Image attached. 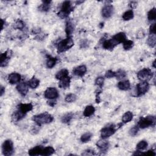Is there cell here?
Returning a JSON list of instances; mask_svg holds the SVG:
<instances>
[{
	"label": "cell",
	"instance_id": "10",
	"mask_svg": "<svg viewBox=\"0 0 156 156\" xmlns=\"http://www.w3.org/2000/svg\"><path fill=\"white\" fill-rule=\"evenodd\" d=\"M44 96L48 99H56L59 97V92L55 87H49L44 91Z\"/></svg>",
	"mask_w": 156,
	"mask_h": 156
},
{
	"label": "cell",
	"instance_id": "3",
	"mask_svg": "<svg viewBox=\"0 0 156 156\" xmlns=\"http://www.w3.org/2000/svg\"><path fill=\"white\" fill-rule=\"evenodd\" d=\"M155 121L154 116L142 117L138 122L137 126L140 129H145L149 126H154L155 124Z\"/></svg>",
	"mask_w": 156,
	"mask_h": 156
},
{
	"label": "cell",
	"instance_id": "38",
	"mask_svg": "<svg viewBox=\"0 0 156 156\" xmlns=\"http://www.w3.org/2000/svg\"><path fill=\"white\" fill-rule=\"evenodd\" d=\"M123 43V48L125 49V50H129L131 49H132L133 47V42L132 40H126Z\"/></svg>",
	"mask_w": 156,
	"mask_h": 156
},
{
	"label": "cell",
	"instance_id": "27",
	"mask_svg": "<svg viewBox=\"0 0 156 156\" xmlns=\"http://www.w3.org/2000/svg\"><path fill=\"white\" fill-rule=\"evenodd\" d=\"M39 83H40V81L35 77H33L28 82H27L28 86L32 89L36 88L39 86Z\"/></svg>",
	"mask_w": 156,
	"mask_h": 156
},
{
	"label": "cell",
	"instance_id": "34",
	"mask_svg": "<svg viewBox=\"0 0 156 156\" xmlns=\"http://www.w3.org/2000/svg\"><path fill=\"white\" fill-rule=\"evenodd\" d=\"M14 27L15 29H17L19 30H23L25 27V24L21 20H17L14 25Z\"/></svg>",
	"mask_w": 156,
	"mask_h": 156
},
{
	"label": "cell",
	"instance_id": "43",
	"mask_svg": "<svg viewBox=\"0 0 156 156\" xmlns=\"http://www.w3.org/2000/svg\"><path fill=\"white\" fill-rule=\"evenodd\" d=\"M95 154H96L95 151L92 149H87L82 154V155H93Z\"/></svg>",
	"mask_w": 156,
	"mask_h": 156
},
{
	"label": "cell",
	"instance_id": "16",
	"mask_svg": "<svg viewBox=\"0 0 156 156\" xmlns=\"http://www.w3.org/2000/svg\"><path fill=\"white\" fill-rule=\"evenodd\" d=\"M96 146L100 150V151L102 153L106 152L109 147V142L105 140L104 139L100 140L96 143Z\"/></svg>",
	"mask_w": 156,
	"mask_h": 156
},
{
	"label": "cell",
	"instance_id": "49",
	"mask_svg": "<svg viewBox=\"0 0 156 156\" xmlns=\"http://www.w3.org/2000/svg\"><path fill=\"white\" fill-rule=\"evenodd\" d=\"M143 154L148 155H155V153L153 150H149V151H147L146 153H143Z\"/></svg>",
	"mask_w": 156,
	"mask_h": 156
},
{
	"label": "cell",
	"instance_id": "51",
	"mask_svg": "<svg viewBox=\"0 0 156 156\" xmlns=\"http://www.w3.org/2000/svg\"><path fill=\"white\" fill-rule=\"evenodd\" d=\"M5 93V88L1 86V88H0V95L2 96L3 95V94Z\"/></svg>",
	"mask_w": 156,
	"mask_h": 156
},
{
	"label": "cell",
	"instance_id": "8",
	"mask_svg": "<svg viewBox=\"0 0 156 156\" xmlns=\"http://www.w3.org/2000/svg\"><path fill=\"white\" fill-rule=\"evenodd\" d=\"M149 88V85L146 81H142L137 85V96H140L145 94L148 92Z\"/></svg>",
	"mask_w": 156,
	"mask_h": 156
},
{
	"label": "cell",
	"instance_id": "17",
	"mask_svg": "<svg viewBox=\"0 0 156 156\" xmlns=\"http://www.w3.org/2000/svg\"><path fill=\"white\" fill-rule=\"evenodd\" d=\"M21 79V75L18 73H12L8 76V81L12 85L18 83Z\"/></svg>",
	"mask_w": 156,
	"mask_h": 156
},
{
	"label": "cell",
	"instance_id": "13",
	"mask_svg": "<svg viewBox=\"0 0 156 156\" xmlns=\"http://www.w3.org/2000/svg\"><path fill=\"white\" fill-rule=\"evenodd\" d=\"M28 84L27 83L22 82L17 85L16 88L22 96H26L28 92Z\"/></svg>",
	"mask_w": 156,
	"mask_h": 156
},
{
	"label": "cell",
	"instance_id": "33",
	"mask_svg": "<svg viewBox=\"0 0 156 156\" xmlns=\"http://www.w3.org/2000/svg\"><path fill=\"white\" fill-rule=\"evenodd\" d=\"M148 145V143L146 141L142 140L137 144L136 148H137V150H138V151H143V150L146 149L147 148Z\"/></svg>",
	"mask_w": 156,
	"mask_h": 156
},
{
	"label": "cell",
	"instance_id": "39",
	"mask_svg": "<svg viewBox=\"0 0 156 156\" xmlns=\"http://www.w3.org/2000/svg\"><path fill=\"white\" fill-rule=\"evenodd\" d=\"M77 99V96L76 94L73 93H70L65 97V101L67 103H73Z\"/></svg>",
	"mask_w": 156,
	"mask_h": 156
},
{
	"label": "cell",
	"instance_id": "2",
	"mask_svg": "<svg viewBox=\"0 0 156 156\" xmlns=\"http://www.w3.org/2000/svg\"><path fill=\"white\" fill-rule=\"evenodd\" d=\"M74 45V42L71 37H67L64 40H61L57 44V53H62L65 52L72 48Z\"/></svg>",
	"mask_w": 156,
	"mask_h": 156
},
{
	"label": "cell",
	"instance_id": "22",
	"mask_svg": "<svg viewBox=\"0 0 156 156\" xmlns=\"http://www.w3.org/2000/svg\"><path fill=\"white\" fill-rule=\"evenodd\" d=\"M43 148L42 146H36V147L32 148L29 150L28 154L31 156L39 155H40Z\"/></svg>",
	"mask_w": 156,
	"mask_h": 156
},
{
	"label": "cell",
	"instance_id": "28",
	"mask_svg": "<svg viewBox=\"0 0 156 156\" xmlns=\"http://www.w3.org/2000/svg\"><path fill=\"white\" fill-rule=\"evenodd\" d=\"M133 115L132 112H130V111H128V112H126L125 113V114L122 115V121L123 123H127V122H130L132 121L133 119Z\"/></svg>",
	"mask_w": 156,
	"mask_h": 156
},
{
	"label": "cell",
	"instance_id": "14",
	"mask_svg": "<svg viewBox=\"0 0 156 156\" xmlns=\"http://www.w3.org/2000/svg\"><path fill=\"white\" fill-rule=\"evenodd\" d=\"M87 70V69L86 66L84 65H82L75 68L73 70V73L75 76H79V77H82L86 75Z\"/></svg>",
	"mask_w": 156,
	"mask_h": 156
},
{
	"label": "cell",
	"instance_id": "54",
	"mask_svg": "<svg viewBox=\"0 0 156 156\" xmlns=\"http://www.w3.org/2000/svg\"><path fill=\"white\" fill-rule=\"evenodd\" d=\"M155 60H154V62H153V67L155 68Z\"/></svg>",
	"mask_w": 156,
	"mask_h": 156
},
{
	"label": "cell",
	"instance_id": "4",
	"mask_svg": "<svg viewBox=\"0 0 156 156\" xmlns=\"http://www.w3.org/2000/svg\"><path fill=\"white\" fill-rule=\"evenodd\" d=\"M73 9L74 8L72 6L71 2L69 1H65L62 3L60 12L57 14V15L61 18H66L68 17Z\"/></svg>",
	"mask_w": 156,
	"mask_h": 156
},
{
	"label": "cell",
	"instance_id": "5",
	"mask_svg": "<svg viewBox=\"0 0 156 156\" xmlns=\"http://www.w3.org/2000/svg\"><path fill=\"white\" fill-rule=\"evenodd\" d=\"M153 72L149 68H143L138 72V79L142 81H146L151 80L153 77Z\"/></svg>",
	"mask_w": 156,
	"mask_h": 156
},
{
	"label": "cell",
	"instance_id": "19",
	"mask_svg": "<svg viewBox=\"0 0 156 156\" xmlns=\"http://www.w3.org/2000/svg\"><path fill=\"white\" fill-rule=\"evenodd\" d=\"M112 38L117 43L120 44L121 43H124L127 40V37L125 33L119 32L118 34H116L114 36H113Z\"/></svg>",
	"mask_w": 156,
	"mask_h": 156
},
{
	"label": "cell",
	"instance_id": "23",
	"mask_svg": "<svg viewBox=\"0 0 156 156\" xmlns=\"http://www.w3.org/2000/svg\"><path fill=\"white\" fill-rule=\"evenodd\" d=\"M71 79L69 76L66 77L64 79L60 80L59 83V87L60 88H67L70 87Z\"/></svg>",
	"mask_w": 156,
	"mask_h": 156
},
{
	"label": "cell",
	"instance_id": "50",
	"mask_svg": "<svg viewBox=\"0 0 156 156\" xmlns=\"http://www.w3.org/2000/svg\"><path fill=\"white\" fill-rule=\"evenodd\" d=\"M137 3L135 1H131L129 4V7H131V8H135L137 6Z\"/></svg>",
	"mask_w": 156,
	"mask_h": 156
},
{
	"label": "cell",
	"instance_id": "21",
	"mask_svg": "<svg viewBox=\"0 0 156 156\" xmlns=\"http://www.w3.org/2000/svg\"><path fill=\"white\" fill-rule=\"evenodd\" d=\"M69 71L67 69H62L60 70L59 71H58L57 74L55 75V78L57 80H62L64 78L69 76Z\"/></svg>",
	"mask_w": 156,
	"mask_h": 156
},
{
	"label": "cell",
	"instance_id": "45",
	"mask_svg": "<svg viewBox=\"0 0 156 156\" xmlns=\"http://www.w3.org/2000/svg\"><path fill=\"white\" fill-rule=\"evenodd\" d=\"M80 47L81 48H86L88 47V41L87 40H83L80 43Z\"/></svg>",
	"mask_w": 156,
	"mask_h": 156
},
{
	"label": "cell",
	"instance_id": "46",
	"mask_svg": "<svg viewBox=\"0 0 156 156\" xmlns=\"http://www.w3.org/2000/svg\"><path fill=\"white\" fill-rule=\"evenodd\" d=\"M156 30H155V23H153L150 26L149 28V33L150 34H155Z\"/></svg>",
	"mask_w": 156,
	"mask_h": 156
},
{
	"label": "cell",
	"instance_id": "48",
	"mask_svg": "<svg viewBox=\"0 0 156 156\" xmlns=\"http://www.w3.org/2000/svg\"><path fill=\"white\" fill-rule=\"evenodd\" d=\"M101 90H100V91H98V92L96 94V103H99L100 102H101V99H100V97H99V94H101Z\"/></svg>",
	"mask_w": 156,
	"mask_h": 156
},
{
	"label": "cell",
	"instance_id": "9",
	"mask_svg": "<svg viewBox=\"0 0 156 156\" xmlns=\"http://www.w3.org/2000/svg\"><path fill=\"white\" fill-rule=\"evenodd\" d=\"M33 109V105L31 103H27V104H24L21 103L18 105L17 106V110L16 111L23 117L25 116L26 114L30 112Z\"/></svg>",
	"mask_w": 156,
	"mask_h": 156
},
{
	"label": "cell",
	"instance_id": "31",
	"mask_svg": "<svg viewBox=\"0 0 156 156\" xmlns=\"http://www.w3.org/2000/svg\"><path fill=\"white\" fill-rule=\"evenodd\" d=\"M133 16H134L133 12L132 10H129L126 11V12L122 14V18L125 21H129L133 18Z\"/></svg>",
	"mask_w": 156,
	"mask_h": 156
},
{
	"label": "cell",
	"instance_id": "29",
	"mask_svg": "<svg viewBox=\"0 0 156 156\" xmlns=\"http://www.w3.org/2000/svg\"><path fill=\"white\" fill-rule=\"evenodd\" d=\"M51 1H42V4L40 5L38 9L42 12H48L50 9V3Z\"/></svg>",
	"mask_w": 156,
	"mask_h": 156
},
{
	"label": "cell",
	"instance_id": "52",
	"mask_svg": "<svg viewBox=\"0 0 156 156\" xmlns=\"http://www.w3.org/2000/svg\"><path fill=\"white\" fill-rule=\"evenodd\" d=\"M1 23H2V30L4 29V23H5V21L2 19L1 20Z\"/></svg>",
	"mask_w": 156,
	"mask_h": 156
},
{
	"label": "cell",
	"instance_id": "47",
	"mask_svg": "<svg viewBox=\"0 0 156 156\" xmlns=\"http://www.w3.org/2000/svg\"><path fill=\"white\" fill-rule=\"evenodd\" d=\"M56 100L55 99H49V101L47 102L48 104L51 107H54L55 105L56 104Z\"/></svg>",
	"mask_w": 156,
	"mask_h": 156
},
{
	"label": "cell",
	"instance_id": "40",
	"mask_svg": "<svg viewBox=\"0 0 156 156\" xmlns=\"http://www.w3.org/2000/svg\"><path fill=\"white\" fill-rule=\"evenodd\" d=\"M94 83H95L96 86L99 87L100 88H102L104 83V78L102 76H99L96 78Z\"/></svg>",
	"mask_w": 156,
	"mask_h": 156
},
{
	"label": "cell",
	"instance_id": "32",
	"mask_svg": "<svg viewBox=\"0 0 156 156\" xmlns=\"http://www.w3.org/2000/svg\"><path fill=\"white\" fill-rule=\"evenodd\" d=\"M155 43H156L155 34H149L147 40V43L148 44V46L151 48H154L155 45Z\"/></svg>",
	"mask_w": 156,
	"mask_h": 156
},
{
	"label": "cell",
	"instance_id": "7",
	"mask_svg": "<svg viewBox=\"0 0 156 156\" xmlns=\"http://www.w3.org/2000/svg\"><path fill=\"white\" fill-rule=\"evenodd\" d=\"M116 132L115 126L114 125H110L104 127L101 131V137L103 139H105L114 135Z\"/></svg>",
	"mask_w": 156,
	"mask_h": 156
},
{
	"label": "cell",
	"instance_id": "44",
	"mask_svg": "<svg viewBox=\"0 0 156 156\" xmlns=\"http://www.w3.org/2000/svg\"><path fill=\"white\" fill-rule=\"evenodd\" d=\"M144 36H145V33H144V31L142 29H140L138 31L137 34V37L138 39H142L144 37Z\"/></svg>",
	"mask_w": 156,
	"mask_h": 156
},
{
	"label": "cell",
	"instance_id": "18",
	"mask_svg": "<svg viewBox=\"0 0 156 156\" xmlns=\"http://www.w3.org/2000/svg\"><path fill=\"white\" fill-rule=\"evenodd\" d=\"M75 30V26L73 23L71 21H67L66 22L65 25V32L67 37H70Z\"/></svg>",
	"mask_w": 156,
	"mask_h": 156
},
{
	"label": "cell",
	"instance_id": "1",
	"mask_svg": "<svg viewBox=\"0 0 156 156\" xmlns=\"http://www.w3.org/2000/svg\"><path fill=\"white\" fill-rule=\"evenodd\" d=\"M32 120L38 126H40L43 125L51 123L54 121V117L48 112H44L43 114L33 116Z\"/></svg>",
	"mask_w": 156,
	"mask_h": 156
},
{
	"label": "cell",
	"instance_id": "37",
	"mask_svg": "<svg viewBox=\"0 0 156 156\" xmlns=\"http://www.w3.org/2000/svg\"><path fill=\"white\" fill-rule=\"evenodd\" d=\"M126 77V71L122 70H119L115 72V77L117 79H122Z\"/></svg>",
	"mask_w": 156,
	"mask_h": 156
},
{
	"label": "cell",
	"instance_id": "6",
	"mask_svg": "<svg viewBox=\"0 0 156 156\" xmlns=\"http://www.w3.org/2000/svg\"><path fill=\"white\" fill-rule=\"evenodd\" d=\"M14 148L13 142L10 140H7L4 142L2 144V153L5 156H10L14 154Z\"/></svg>",
	"mask_w": 156,
	"mask_h": 156
},
{
	"label": "cell",
	"instance_id": "12",
	"mask_svg": "<svg viewBox=\"0 0 156 156\" xmlns=\"http://www.w3.org/2000/svg\"><path fill=\"white\" fill-rule=\"evenodd\" d=\"M118 43H117L114 39L112 38L109 40H105L103 42V47L104 49H107V50H110V51H112L114 49V48L118 45Z\"/></svg>",
	"mask_w": 156,
	"mask_h": 156
},
{
	"label": "cell",
	"instance_id": "24",
	"mask_svg": "<svg viewBox=\"0 0 156 156\" xmlns=\"http://www.w3.org/2000/svg\"><path fill=\"white\" fill-rule=\"evenodd\" d=\"M94 112H95V109L93 105H87L83 110V115L86 117H90L94 114Z\"/></svg>",
	"mask_w": 156,
	"mask_h": 156
},
{
	"label": "cell",
	"instance_id": "11",
	"mask_svg": "<svg viewBox=\"0 0 156 156\" xmlns=\"http://www.w3.org/2000/svg\"><path fill=\"white\" fill-rule=\"evenodd\" d=\"M114 12V8L111 4H105L102 9V16L104 18H109L112 16Z\"/></svg>",
	"mask_w": 156,
	"mask_h": 156
},
{
	"label": "cell",
	"instance_id": "15",
	"mask_svg": "<svg viewBox=\"0 0 156 156\" xmlns=\"http://www.w3.org/2000/svg\"><path fill=\"white\" fill-rule=\"evenodd\" d=\"M11 51L8 50L4 53L1 54L0 60H1V67H4L8 64L9 60L10 59V53Z\"/></svg>",
	"mask_w": 156,
	"mask_h": 156
},
{
	"label": "cell",
	"instance_id": "25",
	"mask_svg": "<svg viewBox=\"0 0 156 156\" xmlns=\"http://www.w3.org/2000/svg\"><path fill=\"white\" fill-rule=\"evenodd\" d=\"M57 62V59L53 57L50 55L47 56V66L48 68H52L55 65Z\"/></svg>",
	"mask_w": 156,
	"mask_h": 156
},
{
	"label": "cell",
	"instance_id": "26",
	"mask_svg": "<svg viewBox=\"0 0 156 156\" xmlns=\"http://www.w3.org/2000/svg\"><path fill=\"white\" fill-rule=\"evenodd\" d=\"M55 153V149L51 147V146H48L43 148L40 155L43 156H48V155H51Z\"/></svg>",
	"mask_w": 156,
	"mask_h": 156
},
{
	"label": "cell",
	"instance_id": "30",
	"mask_svg": "<svg viewBox=\"0 0 156 156\" xmlns=\"http://www.w3.org/2000/svg\"><path fill=\"white\" fill-rule=\"evenodd\" d=\"M74 114L73 113H68L64 115L62 118H61V121H62L63 123L65 124H68L72 120V119L73 118Z\"/></svg>",
	"mask_w": 156,
	"mask_h": 156
},
{
	"label": "cell",
	"instance_id": "41",
	"mask_svg": "<svg viewBox=\"0 0 156 156\" xmlns=\"http://www.w3.org/2000/svg\"><path fill=\"white\" fill-rule=\"evenodd\" d=\"M138 130H139V127L137 126L132 127L131 129L129 130V134H130V135H131L132 137L135 136L137 134V133L138 132Z\"/></svg>",
	"mask_w": 156,
	"mask_h": 156
},
{
	"label": "cell",
	"instance_id": "53",
	"mask_svg": "<svg viewBox=\"0 0 156 156\" xmlns=\"http://www.w3.org/2000/svg\"><path fill=\"white\" fill-rule=\"evenodd\" d=\"M83 1H76V3L77 4V5H79L81 3H82Z\"/></svg>",
	"mask_w": 156,
	"mask_h": 156
},
{
	"label": "cell",
	"instance_id": "35",
	"mask_svg": "<svg viewBox=\"0 0 156 156\" xmlns=\"http://www.w3.org/2000/svg\"><path fill=\"white\" fill-rule=\"evenodd\" d=\"M92 137V133L90 132H86L81 137V141L82 143L88 142Z\"/></svg>",
	"mask_w": 156,
	"mask_h": 156
},
{
	"label": "cell",
	"instance_id": "36",
	"mask_svg": "<svg viewBox=\"0 0 156 156\" xmlns=\"http://www.w3.org/2000/svg\"><path fill=\"white\" fill-rule=\"evenodd\" d=\"M156 18V9L155 8L150 10L148 13V19L149 21H151L155 20Z\"/></svg>",
	"mask_w": 156,
	"mask_h": 156
},
{
	"label": "cell",
	"instance_id": "20",
	"mask_svg": "<svg viewBox=\"0 0 156 156\" xmlns=\"http://www.w3.org/2000/svg\"><path fill=\"white\" fill-rule=\"evenodd\" d=\"M118 88L121 90H123V91H126L130 89L131 87V83L129 81H120L118 83Z\"/></svg>",
	"mask_w": 156,
	"mask_h": 156
},
{
	"label": "cell",
	"instance_id": "42",
	"mask_svg": "<svg viewBox=\"0 0 156 156\" xmlns=\"http://www.w3.org/2000/svg\"><path fill=\"white\" fill-rule=\"evenodd\" d=\"M105 77L106 78H112L115 77V72L112 70H108L106 73H105Z\"/></svg>",
	"mask_w": 156,
	"mask_h": 156
}]
</instances>
